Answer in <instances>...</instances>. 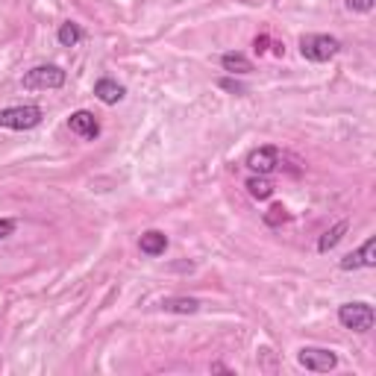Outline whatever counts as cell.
<instances>
[{
    "label": "cell",
    "mask_w": 376,
    "mask_h": 376,
    "mask_svg": "<svg viewBox=\"0 0 376 376\" xmlns=\"http://www.w3.org/2000/svg\"><path fill=\"white\" fill-rule=\"evenodd\" d=\"M247 168L253 173H271L279 168V150L274 144H264V147H256L250 156H247Z\"/></svg>",
    "instance_id": "6"
},
{
    "label": "cell",
    "mask_w": 376,
    "mask_h": 376,
    "mask_svg": "<svg viewBox=\"0 0 376 376\" xmlns=\"http://www.w3.org/2000/svg\"><path fill=\"white\" fill-rule=\"evenodd\" d=\"M95 95H97V100H100V103L115 106V103H121V100H124L127 88H124L121 82H115V80H97V82H95Z\"/></svg>",
    "instance_id": "8"
},
{
    "label": "cell",
    "mask_w": 376,
    "mask_h": 376,
    "mask_svg": "<svg viewBox=\"0 0 376 376\" xmlns=\"http://www.w3.org/2000/svg\"><path fill=\"white\" fill-rule=\"evenodd\" d=\"M268 44H271V38H268V36H256L253 48H256V53H264V50H268Z\"/></svg>",
    "instance_id": "19"
},
{
    "label": "cell",
    "mask_w": 376,
    "mask_h": 376,
    "mask_svg": "<svg viewBox=\"0 0 376 376\" xmlns=\"http://www.w3.org/2000/svg\"><path fill=\"white\" fill-rule=\"evenodd\" d=\"M338 321H341V326L353 329V333H367L376 321V315H373L370 303H344L338 308Z\"/></svg>",
    "instance_id": "3"
},
{
    "label": "cell",
    "mask_w": 376,
    "mask_h": 376,
    "mask_svg": "<svg viewBox=\"0 0 376 376\" xmlns=\"http://www.w3.org/2000/svg\"><path fill=\"white\" fill-rule=\"evenodd\" d=\"M341 41L335 36H321V33H308L300 38V53L308 62H329L333 56H338Z\"/></svg>",
    "instance_id": "1"
},
{
    "label": "cell",
    "mask_w": 376,
    "mask_h": 376,
    "mask_svg": "<svg viewBox=\"0 0 376 376\" xmlns=\"http://www.w3.org/2000/svg\"><path fill=\"white\" fill-rule=\"evenodd\" d=\"M162 308H165V312H176V315H194L197 308H200V300H194V297H168V300H162Z\"/></svg>",
    "instance_id": "10"
},
{
    "label": "cell",
    "mask_w": 376,
    "mask_h": 376,
    "mask_svg": "<svg viewBox=\"0 0 376 376\" xmlns=\"http://www.w3.org/2000/svg\"><path fill=\"white\" fill-rule=\"evenodd\" d=\"M344 232H347V220H338V224H335L333 230H326V232L321 235L318 250H321V253H329V250H333V247L338 245V241L344 238Z\"/></svg>",
    "instance_id": "13"
},
{
    "label": "cell",
    "mask_w": 376,
    "mask_h": 376,
    "mask_svg": "<svg viewBox=\"0 0 376 376\" xmlns=\"http://www.w3.org/2000/svg\"><path fill=\"white\" fill-rule=\"evenodd\" d=\"M356 256L362 262V268H373V264H376V238L373 235L362 245V250H356Z\"/></svg>",
    "instance_id": "16"
},
{
    "label": "cell",
    "mask_w": 376,
    "mask_h": 376,
    "mask_svg": "<svg viewBox=\"0 0 376 376\" xmlns=\"http://www.w3.org/2000/svg\"><path fill=\"white\" fill-rule=\"evenodd\" d=\"M220 65H224V71H230V74H250L253 71V62L241 53H224L220 56Z\"/></svg>",
    "instance_id": "11"
},
{
    "label": "cell",
    "mask_w": 376,
    "mask_h": 376,
    "mask_svg": "<svg viewBox=\"0 0 376 376\" xmlns=\"http://www.w3.org/2000/svg\"><path fill=\"white\" fill-rule=\"evenodd\" d=\"M376 6V0H347V9L353 12H370Z\"/></svg>",
    "instance_id": "17"
},
{
    "label": "cell",
    "mask_w": 376,
    "mask_h": 376,
    "mask_svg": "<svg viewBox=\"0 0 376 376\" xmlns=\"http://www.w3.org/2000/svg\"><path fill=\"white\" fill-rule=\"evenodd\" d=\"M65 80H68V74H65L59 65H36V68H30L24 74V88H30V92H53V88H62Z\"/></svg>",
    "instance_id": "2"
},
{
    "label": "cell",
    "mask_w": 376,
    "mask_h": 376,
    "mask_svg": "<svg viewBox=\"0 0 376 376\" xmlns=\"http://www.w3.org/2000/svg\"><path fill=\"white\" fill-rule=\"evenodd\" d=\"M289 220H291V215L282 203H276V206H271L268 212H264V224L268 227H282V224H289Z\"/></svg>",
    "instance_id": "15"
},
{
    "label": "cell",
    "mask_w": 376,
    "mask_h": 376,
    "mask_svg": "<svg viewBox=\"0 0 376 376\" xmlns=\"http://www.w3.org/2000/svg\"><path fill=\"white\" fill-rule=\"evenodd\" d=\"M247 191H250V197H256V200H268L274 194V183L264 173H259V176H250L247 180Z\"/></svg>",
    "instance_id": "12"
},
{
    "label": "cell",
    "mask_w": 376,
    "mask_h": 376,
    "mask_svg": "<svg viewBox=\"0 0 376 376\" xmlns=\"http://www.w3.org/2000/svg\"><path fill=\"white\" fill-rule=\"evenodd\" d=\"M220 85H224V88H230V92H245V88H241L238 82H232V80H224V82H220Z\"/></svg>",
    "instance_id": "20"
},
{
    "label": "cell",
    "mask_w": 376,
    "mask_h": 376,
    "mask_svg": "<svg viewBox=\"0 0 376 376\" xmlns=\"http://www.w3.org/2000/svg\"><path fill=\"white\" fill-rule=\"evenodd\" d=\"M56 38H59L62 48H77L80 38H82V30H80V24H74V21H65L56 33Z\"/></svg>",
    "instance_id": "14"
},
{
    "label": "cell",
    "mask_w": 376,
    "mask_h": 376,
    "mask_svg": "<svg viewBox=\"0 0 376 376\" xmlns=\"http://www.w3.org/2000/svg\"><path fill=\"white\" fill-rule=\"evenodd\" d=\"M12 232H15V220L4 217V220H0V238H9Z\"/></svg>",
    "instance_id": "18"
},
{
    "label": "cell",
    "mask_w": 376,
    "mask_h": 376,
    "mask_svg": "<svg viewBox=\"0 0 376 376\" xmlns=\"http://www.w3.org/2000/svg\"><path fill=\"white\" fill-rule=\"evenodd\" d=\"M297 362L306 367V370H315V373H329L335 365H338V356L333 350H323V347H303L297 353Z\"/></svg>",
    "instance_id": "5"
},
{
    "label": "cell",
    "mask_w": 376,
    "mask_h": 376,
    "mask_svg": "<svg viewBox=\"0 0 376 376\" xmlns=\"http://www.w3.org/2000/svg\"><path fill=\"white\" fill-rule=\"evenodd\" d=\"M44 112L38 106H12V109H0V127L6 129H33L38 127Z\"/></svg>",
    "instance_id": "4"
},
{
    "label": "cell",
    "mask_w": 376,
    "mask_h": 376,
    "mask_svg": "<svg viewBox=\"0 0 376 376\" xmlns=\"http://www.w3.org/2000/svg\"><path fill=\"white\" fill-rule=\"evenodd\" d=\"M68 127H71V132L74 136H80V139H97V132H100V124H97V118L92 115V112H85V109H80V112H74L71 118H68Z\"/></svg>",
    "instance_id": "7"
},
{
    "label": "cell",
    "mask_w": 376,
    "mask_h": 376,
    "mask_svg": "<svg viewBox=\"0 0 376 376\" xmlns=\"http://www.w3.org/2000/svg\"><path fill=\"white\" fill-rule=\"evenodd\" d=\"M139 247H141V253H147V256H162V253L168 250V235L159 232V230H150V232L141 235Z\"/></svg>",
    "instance_id": "9"
}]
</instances>
